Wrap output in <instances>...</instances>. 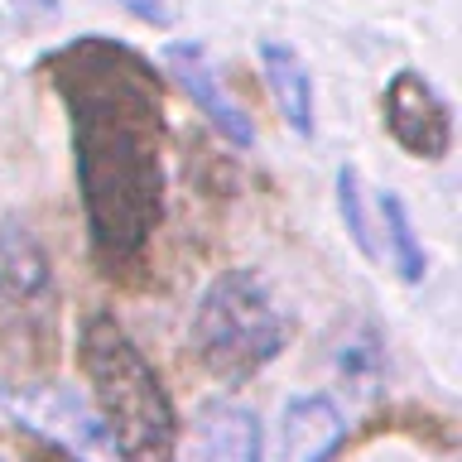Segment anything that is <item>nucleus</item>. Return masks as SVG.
Masks as SVG:
<instances>
[{"label": "nucleus", "instance_id": "nucleus-1", "mask_svg": "<svg viewBox=\"0 0 462 462\" xmlns=\"http://www.w3.org/2000/svg\"><path fill=\"white\" fill-rule=\"evenodd\" d=\"M68 106L87 241L101 270L135 265L164 217V82L140 49L82 34L39 58Z\"/></svg>", "mask_w": 462, "mask_h": 462}, {"label": "nucleus", "instance_id": "nucleus-2", "mask_svg": "<svg viewBox=\"0 0 462 462\" xmlns=\"http://www.w3.org/2000/svg\"><path fill=\"white\" fill-rule=\"evenodd\" d=\"M78 366L121 462H179V414L169 385L116 313L97 309L82 318Z\"/></svg>", "mask_w": 462, "mask_h": 462}, {"label": "nucleus", "instance_id": "nucleus-3", "mask_svg": "<svg viewBox=\"0 0 462 462\" xmlns=\"http://www.w3.org/2000/svg\"><path fill=\"white\" fill-rule=\"evenodd\" d=\"M188 342L208 375L241 385L284 352L289 318L255 270H222L202 289Z\"/></svg>", "mask_w": 462, "mask_h": 462}, {"label": "nucleus", "instance_id": "nucleus-4", "mask_svg": "<svg viewBox=\"0 0 462 462\" xmlns=\"http://www.w3.org/2000/svg\"><path fill=\"white\" fill-rule=\"evenodd\" d=\"M53 274L43 245L24 231V222H5L0 231V366L5 371H43L53 356Z\"/></svg>", "mask_w": 462, "mask_h": 462}, {"label": "nucleus", "instance_id": "nucleus-5", "mask_svg": "<svg viewBox=\"0 0 462 462\" xmlns=\"http://www.w3.org/2000/svg\"><path fill=\"white\" fill-rule=\"evenodd\" d=\"M381 121L390 130V140H395L410 159L439 164V159H448V150H453V106H448L439 87L414 68H400L395 78L385 82Z\"/></svg>", "mask_w": 462, "mask_h": 462}, {"label": "nucleus", "instance_id": "nucleus-6", "mask_svg": "<svg viewBox=\"0 0 462 462\" xmlns=\"http://www.w3.org/2000/svg\"><path fill=\"white\" fill-rule=\"evenodd\" d=\"M164 68H169V78H179L183 97L198 106V116H208V125L217 130V135H222L226 144H236V150H251V144H255L251 116L231 101L222 72H217L212 53L202 49V43H193V39L164 43Z\"/></svg>", "mask_w": 462, "mask_h": 462}, {"label": "nucleus", "instance_id": "nucleus-7", "mask_svg": "<svg viewBox=\"0 0 462 462\" xmlns=\"http://www.w3.org/2000/svg\"><path fill=\"white\" fill-rule=\"evenodd\" d=\"M346 439V419L332 395H294L280 414L270 462H328Z\"/></svg>", "mask_w": 462, "mask_h": 462}, {"label": "nucleus", "instance_id": "nucleus-8", "mask_svg": "<svg viewBox=\"0 0 462 462\" xmlns=\"http://www.w3.org/2000/svg\"><path fill=\"white\" fill-rule=\"evenodd\" d=\"M188 462H260V419L236 400H208L193 419Z\"/></svg>", "mask_w": 462, "mask_h": 462}, {"label": "nucleus", "instance_id": "nucleus-9", "mask_svg": "<svg viewBox=\"0 0 462 462\" xmlns=\"http://www.w3.org/2000/svg\"><path fill=\"white\" fill-rule=\"evenodd\" d=\"M260 68H265V82H270V92H274V101H280V111H284V125L309 140L313 135V78H309V63H303L284 39H260Z\"/></svg>", "mask_w": 462, "mask_h": 462}, {"label": "nucleus", "instance_id": "nucleus-10", "mask_svg": "<svg viewBox=\"0 0 462 462\" xmlns=\"http://www.w3.org/2000/svg\"><path fill=\"white\" fill-rule=\"evenodd\" d=\"M375 217H381V260L390 270L400 274L404 284H419L429 274V255H424V245H419L414 236V222H410V208L395 198V193H381L375 198Z\"/></svg>", "mask_w": 462, "mask_h": 462}, {"label": "nucleus", "instance_id": "nucleus-11", "mask_svg": "<svg viewBox=\"0 0 462 462\" xmlns=\"http://www.w3.org/2000/svg\"><path fill=\"white\" fill-rule=\"evenodd\" d=\"M337 212H342L346 236L356 241V251L381 265V241H375V226H371V217H366V188H361L356 164H342L337 169Z\"/></svg>", "mask_w": 462, "mask_h": 462}, {"label": "nucleus", "instance_id": "nucleus-12", "mask_svg": "<svg viewBox=\"0 0 462 462\" xmlns=\"http://www.w3.org/2000/svg\"><path fill=\"white\" fill-rule=\"evenodd\" d=\"M121 5L135 14V20L154 24V29H169L173 24V0H121Z\"/></svg>", "mask_w": 462, "mask_h": 462}, {"label": "nucleus", "instance_id": "nucleus-13", "mask_svg": "<svg viewBox=\"0 0 462 462\" xmlns=\"http://www.w3.org/2000/svg\"><path fill=\"white\" fill-rule=\"evenodd\" d=\"M29 462H82L78 453H72V448H63V443H53L49 433H29Z\"/></svg>", "mask_w": 462, "mask_h": 462}, {"label": "nucleus", "instance_id": "nucleus-14", "mask_svg": "<svg viewBox=\"0 0 462 462\" xmlns=\"http://www.w3.org/2000/svg\"><path fill=\"white\" fill-rule=\"evenodd\" d=\"M10 10L20 14V20H29V24H53L58 20V0H10Z\"/></svg>", "mask_w": 462, "mask_h": 462}, {"label": "nucleus", "instance_id": "nucleus-15", "mask_svg": "<svg viewBox=\"0 0 462 462\" xmlns=\"http://www.w3.org/2000/svg\"><path fill=\"white\" fill-rule=\"evenodd\" d=\"M0 462H5V457H0Z\"/></svg>", "mask_w": 462, "mask_h": 462}]
</instances>
